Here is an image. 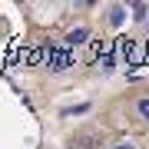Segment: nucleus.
<instances>
[{
	"mask_svg": "<svg viewBox=\"0 0 149 149\" xmlns=\"http://www.w3.org/2000/svg\"><path fill=\"white\" fill-rule=\"evenodd\" d=\"M66 40H70V47H83V43L90 40V27H73L66 33Z\"/></svg>",
	"mask_w": 149,
	"mask_h": 149,
	"instance_id": "3",
	"label": "nucleus"
},
{
	"mask_svg": "<svg viewBox=\"0 0 149 149\" xmlns=\"http://www.w3.org/2000/svg\"><path fill=\"white\" fill-rule=\"evenodd\" d=\"M146 30H149V23H146Z\"/></svg>",
	"mask_w": 149,
	"mask_h": 149,
	"instance_id": "8",
	"label": "nucleus"
},
{
	"mask_svg": "<svg viewBox=\"0 0 149 149\" xmlns=\"http://www.w3.org/2000/svg\"><path fill=\"white\" fill-rule=\"evenodd\" d=\"M126 20H129V3H109L106 7V23L113 30H119Z\"/></svg>",
	"mask_w": 149,
	"mask_h": 149,
	"instance_id": "1",
	"label": "nucleus"
},
{
	"mask_svg": "<svg viewBox=\"0 0 149 149\" xmlns=\"http://www.w3.org/2000/svg\"><path fill=\"white\" fill-rule=\"evenodd\" d=\"M83 113H90L86 103H83V106H73V109H63V116H83Z\"/></svg>",
	"mask_w": 149,
	"mask_h": 149,
	"instance_id": "6",
	"label": "nucleus"
},
{
	"mask_svg": "<svg viewBox=\"0 0 149 149\" xmlns=\"http://www.w3.org/2000/svg\"><path fill=\"white\" fill-rule=\"evenodd\" d=\"M133 109H136V116L143 119V123H149V96H136Z\"/></svg>",
	"mask_w": 149,
	"mask_h": 149,
	"instance_id": "4",
	"label": "nucleus"
},
{
	"mask_svg": "<svg viewBox=\"0 0 149 149\" xmlns=\"http://www.w3.org/2000/svg\"><path fill=\"white\" fill-rule=\"evenodd\" d=\"M109 149H139V146L133 143V139H119V143H113Z\"/></svg>",
	"mask_w": 149,
	"mask_h": 149,
	"instance_id": "7",
	"label": "nucleus"
},
{
	"mask_svg": "<svg viewBox=\"0 0 149 149\" xmlns=\"http://www.w3.org/2000/svg\"><path fill=\"white\" fill-rule=\"evenodd\" d=\"M96 66H100V73H113V70H116V60H113V56H100Z\"/></svg>",
	"mask_w": 149,
	"mask_h": 149,
	"instance_id": "5",
	"label": "nucleus"
},
{
	"mask_svg": "<svg viewBox=\"0 0 149 149\" xmlns=\"http://www.w3.org/2000/svg\"><path fill=\"white\" fill-rule=\"evenodd\" d=\"M129 20H136V23H149V3H143V0L129 3Z\"/></svg>",
	"mask_w": 149,
	"mask_h": 149,
	"instance_id": "2",
	"label": "nucleus"
}]
</instances>
